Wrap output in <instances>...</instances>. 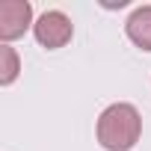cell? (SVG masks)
Listing matches in <instances>:
<instances>
[{
	"mask_svg": "<svg viewBox=\"0 0 151 151\" xmlns=\"http://www.w3.org/2000/svg\"><path fill=\"white\" fill-rule=\"evenodd\" d=\"M0 62H3V65H0V83H3V86L15 83V77H18V71H21L15 47H9V45H3V47H0Z\"/></svg>",
	"mask_w": 151,
	"mask_h": 151,
	"instance_id": "5b68a950",
	"label": "cell"
},
{
	"mask_svg": "<svg viewBox=\"0 0 151 151\" xmlns=\"http://www.w3.org/2000/svg\"><path fill=\"white\" fill-rule=\"evenodd\" d=\"M33 36H36V42H39L42 47L56 50V47H65V45L71 42L74 24H71V18H68L65 12L50 9V12L39 15V21H36V27H33Z\"/></svg>",
	"mask_w": 151,
	"mask_h": 151,
	"instance_id": "7a4b0ae2",
	"label": "cell"
},
{
	"mask_svg": "<svg viewBox=\"0 0 151 151\" xmlns=\"http://www.w3.org/2000/svg\"><path fill=\"white\" fill-rule=\"evenodd\" d=\"M142 116L133 104H110L98 119V142L107 151H130L139 142Z\"/></svg>",
	"mask_w": 151,
	"mask_h": 151,
	"instance_id": "6da1fadb",
	"label": "cell"
},
{
	"mask_svg": "<svg viewBox=\"0 0 151 151\" xmlns=\"http://www.w3.org/2000/svg\"><path fill=\"white\" fill-rule=\"evenodd\" d=\"M33 24V6L27 0H0V42L21 39Z\"/></svg>",
	"mask_w": 151,
	"mask_h": 151,
	"instance_id": "3957f363",
	"label": "cell"
},
{
	"mask_svg": "<svg viewBox=\"0 0 151 151\" xmlns=\"http://www.w3.org/2000/svg\"><path fill=\"white\" fill-rule=\"evenodd\" d=\"M124 30H127V39H130L136 47L151 50V6L133 9L130 18H127V24H124Z\"/></svg>",
	"mask_w": 151,
	"mask_h": 151,
	"instance_id": "277c9868",
	"label": "cell"
}]
</instances>
